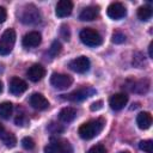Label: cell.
Listing matches in <instances>:
<instances>
[{
	"label": "cell",
	"instance_id": "cell-1",
	"mask_svg": "<svg viewBox=\"0 0 153 153\" xmlns=\"http://www.w3.org/2000/svg\"><path fill=\"white\" fill-rule=\"evenodd\" d=\"M104 124H105V121L103 118L91 120V121H88V122H86L79 127L78 134L84 140H91L103 130Z\"/></svg>",
	"mask_w": 153,
	"mask_h": 153
},
{
	"label": "cell",
	"instance_id": "cell-2",
	"mask_svg": "<svg viewBox=\"0 0 153 153\" xmlns=\"http://www.w3.org/2000/svg\"><path fill=\"white\" fill-rule=\"evenodd\" d=\"M44 153H73V147L67 140L56 137L44 147Z\"/></svg>",
	"mask_w": 153,
	"mask_h": 153
},
{
	"label": "cell",
	"instance_id": "cell-3",
	"mask_svg": "<svg viewBox=\"0 0 153 153\" xmlns=\"http://www.w3.org/2000/svg\"><path fill=\"white\" fill-rule=\"evenodd\" d=\"M80 41L88 47H98L103 43V38L98 31L91 27H85L80 31Z\"/></svg>",
	"mask_w": 153,
	"mask_h": 153
},
{
	"label": "cell",
	"instance_id": "cell-4",
	"mask_svg": "<svg viewBox=\"0 0 153 153\" xmlns=\"http://www.w3.org/2000/svg\"><path fill=\"white\" fill-rule=\"evenodd\" d=\"M16 43V31L13 29H7L4 31L0 38V55H7L12 51Z\"/></svg>",
	"mask_w": 153,
	"mask_h": 153
},
{
	"label": "cell",
	"instance_id": "cell-5",
	"mask_svg": "<svg viewBox=\"0 0 153 153\" xmlns=\"http://www.w3.org/2000/svg\"><path fill=\"white\" fill-rule=\"evenodd\" d=\"M42 19V16H41V12L38 11V8L33 5H27L22 14H20V20L24 23V24H29V25H32V24H38Z\"/></svg>",
	"mask_w": 153,
	"mask_h": 153
},
{
	"label": "cell",
	"instance_id": "cell-6",
	"mask_svg": "<svg viewBox=\"0 0 153 153\" xmlns=\"http://www.w3.org/2000/svg\"><path fill=\"white\" fill-rule=\"evenodd\" d=\"M96 93V90L90 87V86H85V87H80L68 94H63V99H67L69 102H81L87 99L88 97H91L92 94Z\"/></svg>",
	"mask_w": 153,
	"mask_h": 153
},
{
	"label": "cell",
	"instance_id": "cell-7",
	"mask_svg": "<svg viewBox=\"0 0 153 153\" xmlns=\"http://www.w3.org/2000/svg\"><path fill=\"white\" fill-rule=\"evenodd\" d=\"M73 82V78L68 74L62 73H53L50 76V84L57 88V90H65L68 88Z\"/></svg>",
	"mask_w": 153,
	"mask_h": 153
},
{
	"label": "cell",
	"instance_id": "cell-8",
	"mask_svg": "<svg viewBox=\"0 0 153 153\" xmlns=\"http://www.w3.org/2000/svg\"><path fill=\"white\" fill-rule=\"evenodd\" d=\"M69 68L72 71H74L75 73H86L88 69H90V60L86 57V56H79V57H75L73 59L71 62H69Z\"/></svg>",
	"mask_w": 153,
	"mask_h": 153
},
{
	"label": "cell",
	"instance_id": "cell-9",
	"mask_svg": "<svg viewBox=\"0 0 153 153\" xmlns=\"http://www.w3.org/2000/svg\"><path fill=\"white\" fill-rule=\"evenodd\" d=\"M106 13H108V16H109L111 19L118 20V19L126 17L127 10H126L124 5L121 4V2H111V4L108 6Z\"/></svg>",
	"mask_w": 153,
	"mask_h": 153
},
{
	"label": "cell",
	"instance_id": "cell-10",
	"mask_svg": "<svg viewBox=\"0 0 153 153\" xmlns=\"http://www.w3.org/2000/svg\"><path fill=\"white\" fill-rule=\"evenodd\" d=\"M8 90H10V93H12L13 96H19L27 90V84L23 79L18 76H13L10 81Z\"/></svg>",
	"mask_w": 153,
	"mask_h": 153
},
{
	"label": "cell",
	"instance_id": "cell-11",
	"mask_svg": "<svg viewBox=\"0 0 153 153\" xmlns=\"http://www.w3.org/2000/svg\"><path fill=\"white\" fill-rule=\"evenodd\" d=\"M30 105L33 108V109H36V110H45V109H48L49 108V102H48V99L43 96V94H41V93H32L31 96H30Z\"/></svg>",
	"mask_w": 153,
	"mask_h": 153
},
{
	"label": "cell",
	"instance_id": "cell-12",
	"mask_svg": "<svg viewBox=\"0 0 153 153\" xmlns=\"http://www.w3.org/2000/svg\"><path fill=\"white\" fill-rule=\"evenodd\" d=\"M128 103V96L126 93H115L109 99V105L112 110H121Z\"/></svg>",
	"mask_w": 153,
	"mask_h": 153
},
{
	"label": "cell",
	"instance_id": "cell-13",
	"mask_svg": "<svg viewBox=\"0 0 153 153\" xmlns=\"http://www.w3.org/2000/svg\"><path fill=\"white\" fill-rule=\"evenodd\" d=\"M41 41H42L41 33L37 32V31H31V32L26 33V35L23 37L22 43H23V45H24L25 48H35V47L39 45Z\"/></svg>",
	"mask_w": 153,
	"mask_h": 153
},
{
	"label": "cell",
	"instance_id": "cell-14",
	"mask_svg": "<svg viewBox=\"0 0 153 153\" xmlns=\"http://www.w3.org/2000/svg\"><path fill=\"white\" fill-rule=\"evenodd\" d=\"M26 75H27V78H29L31 81L37 82V81H39V80L45 75V69H44V67H43L42 65L35 63V65H32V66L27 69Z\"/></svg>",
	"mask_w": 153,
	"mask_h": 153
},
{
	"label": "cell",
	"instance_id": "cell-15",
	"mask_svg": "<svg viewBox=\"0 0 153 153\" xmlns=\"http://www.w3.org/2000/svg\"><path fill=\"white\" fill-rule=\"evenodd\" d=\"M73 10V2L69 0H61L57 2L56 8H55V13L57 17L60 18H65L67 16H69L72 13Z\"/></svg>",
	"mask_w": 153,
	"mask_h": 153
},
{
	"label": "cell",
	"instance_id": "cell-16",
	"mask_svg": "<svg viewBox=\"0 0 153 153\" xmlns=\"http://www.w3.org/2000/svg\"><path fill=\"white\" fill-rule=\"evenodd\" d=\"M98 16H99L98 6H87L79 14V19L82 22H91V20H94Z\"/></svg>",
	"mask_w": 153,
	"mask_h": 153
},
{
	"label": "cell",
	"instance_id": "cell-17",
	"mask_svg": "<svg viewBox=\"0 0 153 153\" xmlns=\"http://www.w3.org/2000/svg\"><path fill=\"white\" fill-rule=\"evenodd\" d=\"M136 123H137V127L140 129H143V130L148 129L151 127V124H152V116H151V114L146 112V111L140 112L137 115V117H136Z\"/></svg>",
	"mask_w": 153,
	"mask_h": 153
},
{
	"label": "cell",
	"instance_id": "cell-18",
	"mask_svg": "<svg viewBox=\"0 0 153 153\" xmlns=\"http://www.w3.org/2000/svg\"><path fill=\"white\" fill-rule=\"evenodd\" d=\"M76 117V110L74 108H71V106H67V108H63L61 109V111L59 112V118L62 121V122H72L74 118Z\"/></svg>",
	"mask_w": 153,
	"mask_h": 153
},
{
	"label": "cell",
	"instance_id": "cell-19",
	"mask_svg": "<svg viewBox=\"0 0 153 153\" xmlns=\"http://www.w3.org/2000/svg\"><path fill=\"white\" fill-rule=\"evenodd\" d=\"M0 139H1V141L5 143V146L8 147V148H13V147L17 145V139H16V136H14L12 133L7 131V130L0 135Z\"/></svg>",
	"mask_w": 153,
	"mask_h": 153
},
{
	"label": "cell",
	"instance_id": "cell-20",
	"mask_svg": "<svg viewBox=\"0 0 153 153\" xmlns=\"http://www.w3.org/2000/svg\"><path fill=\"white\" fill-rule=\"evenodd\" d=\"M13 105L11 102H2L0 103V118H8L12 115Z\"/></svg>",
	"mask_w": 153,
	"mask_h": 153
},
{
	"label": "cell",
	"instance_id": "cell-21",
	"mask_svg": "<svg viewBox=\"0 0 153 153\" xmlns=\"http://www.w3.org/2000/svg\"><path fill=\"white\" fill-rule=\"evenodd\" d=\"M137 17L142 22H147L152 17V8L149 6H141L137 10Z\"/></svg>",
	"mask_w": 153,
	"mask_h": 153
},
{
	"label": "cell",
	"instance_id": "cell-22",
	"mask_svg": "<svg viewBox=\"0 0 153 153\" xmlns=\"http://www.w3.org/2000/svg\"><path fill=\"white\" fill-rule=\"evenodd\" d=\"M61 49H62L61 43H60L59 41H54V42L51 43L49 50H48V54H49L51 57H55V56H57V55L61 53Z\"/></svg>",
	"mask_w": 153,
	"mask_h": 153
},
{
	"label": "cell",
	"instance_id": "cell-23",
	"mask_svg": "<svg viewBox=\"0 0 153 153\" xmlns=\"http://www.w3.org/2000/svg\"><path fill=\"white\" fill-rule=\"evenodd\" d=\"M140 149H142L146 153H153V141L152 140H142L139 143Z\"/></svg>",
	"mask_w": 153,
	"mask_h": 153
},
{
	"label": "cell",
	"instance_id": "cell-24",
	"mask_svg": "<svg viewBox=\"0 0 153 153\" xmlns=\"http://www.w3.org/2000/svg\"><path fill=\"white\" fill-rule=\"evenodd\" d=\"M14 122L19 127H25L29 123V118H27V116L25 114H18L16 116V118H14Z\"/></svg>",
	"mask_w": 153,
	"mask_h": 153
},
{
	"label": "cell",
	"instance_id": "cell-25",
	"mask_svg": "<svg viewBox=\"0 0 153 153\" xmlns=\"http://www.w3.org/2000/svg\"><path fill=\"white\" fill-rule=\"evenodd\" d=\"M114 43H116V44H121V43H123L124 41H126V36H124V33H122L121 31H115L114 33H112V39H111Z\"/></svg>",
	"mask_w": 153,
	"mask_h": 153
},
{
	"label": "cell",
	"instance_id": "cell-26",
	"mask_svg": "<svg viewBox=\"0 0 153 153\" xmlns=\"http://www.w3.org/2000/svg\"><path fill=\"white\" fill-rule=\"evenodd\" d=\"M22 146H23L25 149H32V148L35 147V141H33L32 137L26 136V137H24V139L22 140Z\"/></svg>",
	"mask_w": 153,
	"mask_h": 153
},
{
	"label": "cell",
	"instance_id": "cell-27",
	"mask_svg": "<svg viewBox=\"0 0 153 153\" xmlns=\"http://www.w3.org/2000/svg\"><path fill=\"white\" fill-rule=\"evenodd\" d=\"M143 63H145V61H143V55H142L141 53L135 54V55H134V59H133V65L136 66V67H139V68H141V66H142Z\"/></svg>",
	"mask_w": 153,
	"mask_h": 153
},
{
	"label": "cell",
	"instance_id": "cell-28",
	"mask_svg": "<svg viewBox=\"0 0 153 153\" xmlns=\"http://www.w3.org/2000/svg\"><path fill=\"white\" fill-rule=\"evenodd\" d=\"M88 153H106V149L103 145H94L88 149Z\"/></svg>",
	"mask_w": 153,
	"mask_h": 153
},
{
	"label": "cell",
	"instance_id": "cell-29",
	"mask_svg": "<svg viewBox=\"0 0 153 153\" xmlns=\"http://www.w3.org/2000/svg\"><path fill=\"white\" fill-rule=\"evenodd\" d=\"M61 36L63 37L65 41H69L71 35H69V30H68V26L67 25H62L61 26Z\"/></svg>",
	"mask_w": 153,
	"mask_h": 153
},
{
	"label": "cell",
	"instance_id": "cell-30",
	"mask_svg": "<svg viewBox=\"0 0 153 153\" xmlns=\"http://www.w3.org/2000/svg\"><path fill=\"white\" fill-rule=\"evenodd\" d=\"M102 108H103V102H102V100H97V102L92 103L91 106H90V109H91L92 111H98V110H100Z\"/></svg>",
	"mask_w": 153,
	"mask_h": 153
},
{
	"label": "cell",
	"instance_id": "cell-31",
	"mask_svg": "<svg viewBox=\"0 0 153 153\" xmlns=\"http://www.w3.org/2000/svg\"><path fill=\"white\" fill-rule=\"evenodd\" d=\"M6 17H7V13H6V10H5L4 7H1V6H0V24L5 22V19H6Z\"/></svg>",
	"mask_w": 153,
	"mask_h": 153
},
{
	"label": "cell",
	"instance_id": "cell-32",
	"mask_svg": "<svg viewBox=\"0 0 153 153\" xmlns=\"http://www.w3.org/2000/svg\"><path fill=\"white\" fill-rule=\"evenodd\" d=\"M49 128H54V133H56V131H62V127H60L57 123H50L49 124Z\"/></svg>",
	"mask_w": 153,
	"mask_h": 153
},
{
	"label": "cell",
	"instance_id": "cell-33",
	"mask_svg": "<svg viewBox=\"0 0 153 153\" xmlns=\"http://www.w3.org/2000/svg\"><path fill=\"white\" fill-rule=\"evenodd\" d=\"M148 54H149V57L153 59V42L149 43V47H148Z\"/></svg>",
	"mask_w": 153,
	"mask_h": 153
},
{
	"label": "cell",
	"instance_id": "cell-34",
	"mask_svg": "<svg viewBox=\"0 0 153 153\" xmlns=\"http://www.w3.org/2000/svg\"><path fill=\"white\" fill-rule=\"evenodd\" d=\"M5 131H6V129H5V127H4V126H2L1 123H0V135H1L2 133H5Z\"/></svg>",
	"mask_w": 153,
	"mask_h": 153
},
{
	"label": "cell",
	"instance_id": "cell-35",
	"mask_svg": "<svg viewBox=\"0 0 153 153\" xmlns=\"http://www.w3.org/2000/svg\"><path fill=\"white\" fill-rule=\"evenodd\" d=\"M2 91V84H1V81H0V92Z\"/></svg>",
	"mask_w": 153,
	"mask_h": 153
},
{
	"label": "cell",
	"instance_id": "cell-36",
	"mask_svg": "<svg viewBox=\"0 0 153 153\" xmlns=\"http://www.w3.org/2000/svg\"><path fill=\"white\" fill-rule=\"evenodd\" d=\"M120 153H129L128 151H123V152H120Z\"/></svg>",
	"mask_w": 153,
	"mask_h": 153
}]
</instances>
